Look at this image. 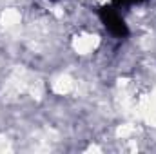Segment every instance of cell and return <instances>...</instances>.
<instances>
[{
    "mask_svg": "<svg viewBox=\"0 0 156 154\" xmlns=\"http://www.w3.org/2000/svg\"><path fill=\"white\" fill-rule=\"evenodd\" d=\"M100 18H102L104 26L107 27V31L111 35H115L118 38H125L129 35V29H127V26H125V22H123V18L118 13L116 7H113V5L111 7H104L100 11Z\"/></svg>",
    "mask_w": 156,
    "mask_h": 154,
    "instance_id": "6da1fadb",
    "label": "cell"
}]
</instances>
